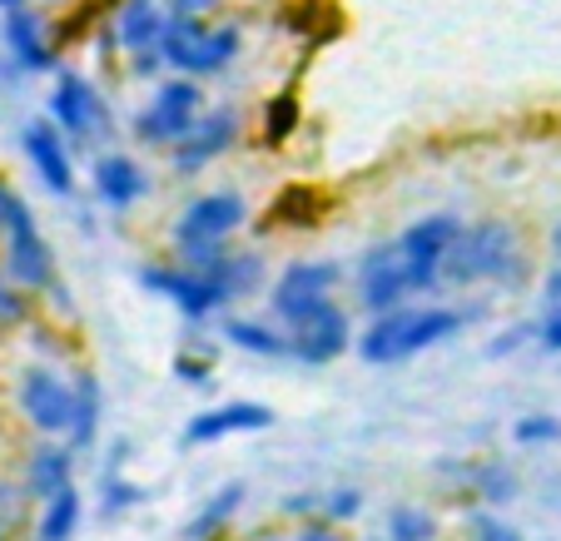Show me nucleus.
<instances>
[{
    "label": "nucleus",
    "instance_id": "obj_2",
    "mask_svg": "<svg viewBox=\"0 0 561 541\" xmlns=\"http://www.w3.org/2000/svg\"><path fill=\"white\" fill-rule=\"evenodd\" d=\"M527 254L507 219L462 223L453 254L443 258V288H477V284H522Z\"/></svg>",
    "mask_w": 561,
    "mask_h": 541
},
{
    "label": "nucleus",
    "instance_id": "obj_37",
    "mask_svg": "<svg viewBox=\"0 0 561 541\" xmlns=\"http://www.w3.org/2000/svg\"><path fill=\"white\" fill-rule=\"evenodd\" d=\"M214 372V362L204 358V353H174V378L184 382V388H204Z\"/></svg>",
    "mask_w": 561,
    "mask_h": 541
},
{
    "label": "nucleus",
    "instance_id": "obj_29",
    "mask_svg": "<svg viewBox=\"0 0 561 541\" xmlns=\"http://www.w3.org/2000/svg\"><path fill=\"white\" fill-rule=\"evenodd\" d=\"M437 517L427 507H392L388 511V541H433Z\"/></svg>",
    "mask_w": 561,
    "mask_h": 541
},
{
    "label": "nucleus",
    "instance_id": "obj_8",
    "mask_svg": "<svg viewBox=\"0 0 561 541\" xmlns=\"http://www.w3.org/2000/svg\"><path fill=\"white\" fill-rule=\"evenodd\" d=\"M239 135H244V115H239V105H209L199 119H194L190 135H184L180 145H170V174L174 180H194V174H204L209 164H219L224 154L239 145Z\"/></svg>",
    "mask_w": 561,
    "mask_h": 541
},
{
    "label": "nucleus",
    "instance_id": "obj_16",
    "mask_svg": "<svg viewBox=\"0 0 561 541\" xmlns=\"http://www.w3.org/2000/svg\"><path fill=\"white\" fill-rule=\"evenodd\" d=\"M274 427V407L268 403H219V407H204L184 423V447H209V442H224V437H244V433H264Z\"/></svg>",
    "mask_w": 561,
    "mask_h": 541
},
{
    "label": "nucleus",
    "instance_id": "obj_45",
    "mask_svg": "<svg viewBox=\"0 0 561 541\" xmlns=\"http://www.w3.org/2000/svg\"><path fill=\"white\" fill-rule=\"evenodd\" d=\"M541 293H547V303H551V308L561 303V264H551V274L541 278Z\"/></svg>",
    "mask_w": 561,
    "mask_h": 541
},
{
    "label": "nucleus",
    "instance_id": "obj_21",
    "mask_svg": "<svg viewBox=\"0 0 561 541\" xmlns=\"http://www.w3.org/2000/svg\"><path fill=\"white\" fill-rule=\"evenodd\" d=\"M100 417H105V388H100L95 368H80L75 372V413H70L65 442H70L75 452H90L100 437Z\"/></svg>",
    "mask_w": 561,
    "mask_h": 541
},
{
    "label": "nucleus",
    "instance_id": "obj_5",
    "mask_svg": "<svg viewBox=\"0 0 561 541\" xmlns=\"http://www.w3.org/2000/svg\"><path fill=\"white\" fill-rule=\"evenodd\" d=\"M50 119L65 129V139L80 149L105 145L115 115H110V100L100 95V85L80 70H55V90H50Z\"/></svg>",
    "mask_w": 561,
    "mask_h": 541
},
{
    "label": "nucleus",
    "instance_id": "obj_10",
    "mask_svg": "<svg viewBox=\"0 0 561 541\" xmlns=\"http://www.w3.org/2000/svg\"><path fill=\"white\" fill-rule=\"evenodd\" d=\"M249 223V199L233 189H214V194H199L180 209L174 219V249H194V244H229L239 229Z\"/></svg>",
    "mask_w": 561,
    "mask_h": 541
},
{
    "label": "nucleus",
    "instance_id": "obj_28",
    "mask_svg": "<svg viewBox=\"0 0 561 541\" xmlns=\"http://www.w3.org/2000/svg\"><path fill=\"white\" fill-rule=\"evenodd\" d=\"M35 303H41V293L21 288L11 274H5V268H0V333L25 329V323L35 319Z\"/></svg>",
    "mask_w": 561,
    "mask_h": 541
},
{
    "label": "nucleus",
    "instance_id": "obj_25",
    "mask_svg": "<svg viewBox=\"0 0 561 541\" xmlns=\"http://www.w3.org/2000/svg\"><path fill=\"white\" fill-rule=\"evenodd\" d=\"M224 338L239 353H254V358H294L288 348V329L284 323H264V319H229L224 323Z\"/></svg>",
    "mask_w": 561,
    "mask_h": 541
},
{
    "label": "nucleus",
    "instance_id": "obj_39",
    "mask_svg": "<svg viewBox=\"0 0 561 541\" xmlns=\"http://www.w3.org/2000/svg\"><path fill=\"white\" fill-rule=\"evenodd\" d=\"M472 541H522V537L507 527V521L488 517V511H477V517H472Z\"/></svg>",
    "mask_w": 561,
    "mask_h": 541
},
{
    "label": "nucleus",
    "instance_id": "obj_49",
    "mask_svg": "<svg viewBox=\"0 0 561 541\" xmlns=\"http://www.w3.org/2000/svg\"><path fill=\"white\" fill-rule=\"evenodd\" d=\"M382 541H388V537H382Z\"/></svg>",
    "mask_w": 561,
    "mask_h": 541
},
{
    "label": "nucleus",
    "instance_id": "obj_20",
    "mask_svg": "<svg viewBox=\"0 0 561 541\" xmlns=\"http://www.w3.org/2000/svg\"><path fill=\"white\" fill-rule=\"evenodd\" d=\"M21 482L35 497V507H41L45 497H55L60 487L75 482V447L65 442V437H41V442L31 447V457H25Z\"/></svg>",
    "mask_w": 561,
    "mask_h": 541
},
{
    "label": "nucleus",
    "instance_id": "obj_47",
    "mask_svg": "<svg viewBox=\"0 0 561 541\" xmlns=\"http://www.w3.org/2000/svg\"><path fill=\"white\" fill-rule=\"evenodd\" d=\"M15 5H31V0H0V15H5V11H15Z\"/></svg>",
    "mask_w": 561,
    "mask_h": 541
},
{
    "label": "nucleus",
    "instance_id": "obj_15",
    "mask_svg": "<svg viewBox=\"0 0 561 541\" xmlns=\"http://www.w3.org/2000/svg\"><path fill=\"white\" fill-rule=\"evenodd\" d=\"M21 149L25 160H31L35 180L55 194V199H70L75 194V154H70V139L55 119H31L21 129Z\"/></svg>",
    "mask_w": 561,
    "mask_h": 541
},
{
    "label": "nucleus",
    "instance_id": "obj_1",
    "mask_svg": "<svg viewBox=\"0 0 561 541\" xmlns=\"http://www.w3.org/2000/svg\"><path fill=\"white\" fill-rule=\"evenodd\" d=\"M457 329H462V313L447 303H433V308L403 303V308H388V313H368V323L358 333V358L368 368H398V362L453 338Z\"/></svg>",
    "mask_w": 561,
    "mask_h": 541
},
{
    "label": "nucleus",
    "instance_id": "obj_12",
    "mask_svg": "<svg viewBox=\"0 0 561 541\" xmlns=\"http://www.w3.org/2000/svg\"><path fill=\"white\" fill-rule=\"evenodd\" d=\"M0 45L21 74L60 70V35H55L50 15H41L35 5H15V11L0 15Z\"/></svg>",
    "mask_w": 561,
    "mask_h": 541
},
{
    "label": "nucleus",
    "instance_id": "obj_48",
    "mask_svg": "<svg viewBox=\"0 0 561 541\" xmlns=\"http://www.w3.org/2000/svg\"><path fill=\"white\" fill-rule=\"evenodd\" d=\"M41 5H70V0H41Z\"/></svg>",
    "mask_w": 561,
    "mask_h": 541
},
{
    "label": "nucleus",
    "instance_id": "obj_36",
    "mask_svg": "<svg viewBox=\"0 0 561 541\" xmlns=\"http://www.w3.org/2000/svg\"><path fill=\"white\" fill-rule=\"evenodd\" d=\"M358 511H363V492L358 487H329L323 492V517L329 521H339L343 527V521H353Z\"/></svg>",
    "mask_w": 561,
    "mask_h": 541
},
{
    "label": "nucleus",
    "instance_id": "obj_11",
    "mask_svg": "<svg viewBox=\"0 0 561 541\" xmlns=\"http://www.w3.org/2000/svg\"><path fill=\"white\" fill-rule=\"evenodd\" d=\"M139 284H145L149 293L170 298V303L180 308V313H184L190 323L214 319V313H219V308L229 303V293L219 288V278L199 274V268L180 264V258H170V264H145V268H139Z\"/></svg>",
    "mask_w": 561,
    "mask_h": 541
},
{
    "label": "nucleus",
    "instance_id": "obj_26",
    "mask_svg": "<svg viewBox=\"0 0 561 541\" xmlns=\"http://www.w3.org/2000/svg\"><path fill=\"white\" fill-rule=\"evenodd\" d=\"M298 119H304V105H298L294 90H278V95H268L264 119H259V139H264V149L288 145V139L298 135Z\"/></svg>",
    "mask_w": 561,
    "mask_h": 541
},
{
    "label": "nucleus",
    "instance_id": "obj_34",
    "mask_svg": "<svg viewBox=\"0 0 561 541\" xmlns=\"http://www.w3.org/2000/svg\"><path fill=\"white\" fill-rule=\"evenodd\" d=\"M264 541H348V537L339 531V521H329V517H308V521H298V527L274 531V537H264Z\"/></svg>",
    "mask_w": 561,
    "mask_h": 541
},
{
    "label": "nucleus",
    "instance_id": "obj_35",
    "mask_svg": "<svg viewBox=\"0 0 561 541\" xmlns=\"http://www.w3.org/2000/svg\"><path fill=\"white\" fill-rule=\"evenodd\" d=\"M472 487H477V497L507 502L512 492H517V482H512L507 468H472Z\"/></svg>",
    "mask_w": 561,
    "mask_h": 541
},
{
    "label": "nucleus",
    "instance_id": "obj_46",
    "mask_svg": "<svg viewBox=\"0 0 561 541\" xmlns=\"http://www.w3.org/2000/svg\"><path fill=\"white\" fill-rule=\"evenodd\" d=\"M547 249H551V258L561 264V214H557V223H551V234H547Z\"/></svg>",
    "mask_w": 561,
    "mask_h": 541
},
{
    "label": "nucleus",
    "instance_id": "obj_32",
    "mask_svg": "<svg viewBox=\"0 0 561 541\" xmlns=\"http://www.w3.org/2000/svg\"><path fill=\"white\" fill-rule=\"evenodd\" d=\"M139 502H145V487L129 477H115L110 472L105 477V497H100V507H105V517H125V511H135Z\"/></svg>",
    "mask_w": 561,
    "mask_h": 541
},
{
    "label": "nucleus",
    "instance_id": "obj_33",
    "mask_svg": "<svg viewBox=\"0 0 561 541\" xmlns=\"http://www.w3.org/2000/svg\"><path fill=\"white\" fill-rule=\"evenodd\" d=\"M25 223H35L31 204L21 199V189H15L11 180H0V239L15 234V229H25Z\"/></svg>",
    "mask_w": 561,
    "mask_h": 541
},
{
    "label": "nucleus",
    "instance_id": "obj_44",
    "mask_svg": "<svg viewBox=\"0 0 561 541\" xmlns=\"http://www.w3.org/2000/svg\"><path fill=\"white\" fill-rule=\"evenodd\" d=\"M41 303H50L55 313H60V319H70V288H65L60 278H55V284H50V288H45V293H41Z\"/></svg>",
    "mask_w": 561,
    "mask_h": 541
},
{
    "label": "nucleus",
    "instance_id": "obj_19",
    "mask_svg": "<svg viewBox=\"0 0 561 541\" xmlns=\"http://www.w3.org/2000/svg\"><path fill=\"white\" fill-rule=\"evenodd\" d=\"M105 25H110V35H115V50L139 55V50H154V45L164 41L170 11H164V0H115Z\"/></svg>",
    "mask_w": 561,
    "mask_h": 541
},
{
    "label": "nucleus",
    "instance_id": "obj_27",
    "mask_svg": "<svg viewBox=\"0 0 561 541\" xmlns=\"http://www.w3.org/2000/svg\"><path fill=\"white\" fill-rule=\"evenodd\" d=\"M31 507H35V497L25 492V482L0 477V541H25L31 537Z\"/></svg>",
    "mask_w": 561,
    "mask_h": 541
},
{
    "label": "nucleus",
    "instance_id": "obj_40",
    "mask_svg": "<svg viewBox=\"0 0 561 541\" xmlns=\"http://www.w3.org/2000/svg\"><path fill=\"white\" fill-rule=\"evenodd\" d=\"M224 0H164L170 21H199V15H214Z\"/></svg>",
    "mask_w": 561,
    "mask_h": 541
},
{
    "label": "nucleus",
    "instance_id": "obj_31",
    "mask_svg": "<svg viewBox=\"0 0 561 541\" xmlns=\"http://www.w3.org/2000/svg\"><path fill=\"white\" fill-rule=\"evenodd\" d=\"M274 223H298V229H308V223H318V199L308 189H284L274 199Z\"/></svg>",
    "mask_w": 561,
    "mask_h": 541
},
{
    "label": "nucleus",
    "instance_id": "obj_6",
    "mask_svg": "<svg viewBox=\"0 0 561 541\" xmlns=\"http://www.w3.org/2000/svg\"><path fill=\"white\" fill-rule=\"evenodd\" d=\"M15 407L41 437H65L75 413V378H65L55 362H31L15 382Z\"/></svg>",
    "mask_w": 561,
    "mask_h": 541
},
{
    "label": "nucleus",
    "instance_id": "obj_18",
    "mask_svg": "<svg viewBox=\"0 0 561 541\" xmlns=\"http://www.w3.org/2000/svg\"><path fill=\"white\" fill-rule=\"evenodd\" d=\"M0 268H5L21 288H31V293H45V288L60 278L55 274L50 244H45V234H41V223H25V229L0 239Z\"/></svg>",
    "mask_w": 561,
    "mask_h": 541
},
{
    "label": "nucleus",
    "instance_id": "obj_22",
    "mask_svg": "<svg viewBox=\"0 0 561 541\" xmlns=\"http://www.w3.org/2000/svg\"><path fill=\"white\" fill-rule=\"evenodd\" d=\"M244 502H249L244 482H224V487L214 492V497L190 517V527H184V541H219V537H229V527H233V517L244 511Z\"/></svg>",
    "mask_w": 561,
    "mask_h": 541
},
{
    "label": "nucleus",
    "instance_id": "obj_9",
    "mask_svg": "<svg viewBox=\"0 0 561 541\" xmlns=\"http://www.w3.org/2000/svg\"><path fill=\"white\" fill-rule=\"evenodd\" d=\"M333 293H339V264H329V258H298V264H288L274 278L268 308H274V319L284 329H294V323H304L323 303H333Z\"/></svg>",
    "mask_w": 561,
    "mask_h": 541
},
{
    "label": "nucleus",
    "instance_id": "obj_41",
    "mask_svg": "<svg viewBox=\"0 0 561 541\" xmlns=\"http://www.w3.org/2000/svg\"><path fill=\"white\" fill-rule=\"evenodd\" d=\"M278 511H284V517H298V521L323 517V492H298V497H288Z\"/></svg>",
    "mask_w": 561,
    "mask_h": 541
},
{
    "label": "nucleus",
    "instance_id": "obj_4",
    "mask_svg": "<svg viewBox=\"0 0 561 541\" xmlns=\"http://www.w3.org/2000/svg\"><path fill=\"white\" fill-rule=\"evenodd\" d=\"M209 110V95H204V80H194V74H164V80H154V95H149V105L139 110L135 119H129V135L139 139V145L149 149H170L180 145L184 135L194 129V119Z\"/></svg>",
    "mask_w": 561,
    "mask_h": 541
},
{
    "label": "nucleus",
    "instance_id": "obj_30",
    "mask_svg": "<svg viewBox=\"0 0 561 541\" xmlns=\"http://www.w3.org/2000/svg\"><path fill=\"white\" fill-rule=\"evenodd\" d=\"M512 442L517 447H551L561 442V417L557 413H522L512 423Z\"/></svg>",
    "mask_w": 561,
    "mask_h": 541
},
{
    "label": "nucleus",
    "instance_id": "obj_17",
    "mask_svg": "<svg viewBox=\"0 0 561 541\" xmlns=\"http://www.w3.org/2000/svg\"><path fill=\"white\" fill-rule=\"evenodd\" d=\"M90 184H95V199L105 204L110 214H129L149 194L145 164H139L135 154H125V149H105V154L90 164Z\"/></svg>",
    "mask_w": 561,
    "mask_h": 541
},
{
    "label": "nucleus",
    "instance_id": "obj_42",
    "mask_svg": "<svg viewBox=\"0 0 561 541\" xmlns=\"http://www.w3.org/2000/svg\"><path fill=\"white\" fill-rule=\"evenodd\" d=\"M527 343H537V323H517V329H507L497 343H492V353H497V358H507V353L527 348Z\"/></svg>",
    "mask_w": 561,
    "mask_h": 541
},
{
    "label": "nucleus",
    "instance_id": "obj_7",
    "mask_svg": "<svg viewBox=\"0 0 561 541\" xmlns=\"http://www.w3.org/2000/svg\"><path fill=\"white\" fill-rule=\"evenodd\" d=\"M353 284H358V303L368 308V313L403 308V303H413V293H423V284H417L413 264L403 258L398 239H388V244H373L368 254L358 258V268H353Z\"/></svg>",
    "mask_w": 561,
    "mask_h": 541
},
{
    "label": "nucleus",
    "instance_id": "obj_13",
    "mask_svg": "<svg viewBox=\"0 0 561 541\" xmlns=\"http://www.w3.org/2000/svg\"><path fill=\"white\" fill-rule=\"evenodd\" d=\"M462 214L443 209V214H423L417 223H408L403 234H398V249H403V258L413 264L417 284H423V293H433V288H443V258L453 254L457 234H462Z\"/></svg>",
    "mask_w": 561,
    "mask_h": 541
},
{
    "label": "nucleus",
    "instance_id": "obj_14",
    "mask_svg": "<svg viewBox=\"0 0 561 541\" xmlns=\"http://www.w3.org/2000/svg\"><path fill=\"white\" fill-rule=\"evenodd\" d=\"M353 343H358L353 338V319H348V308H343L339 298L288 329V348H294V358L304 362V368H329V362H339Z\"/></svg>",
    "mask_w": 561,
    "mask_h": 541
},
{
    "label": "nucleus",
    "instance_id": "obj_3",
    "mask_svg": "<svg viewBox=\"0 0 561 541\" xmlns=\"http://www.w3.org/2000/svg\"><path fill=\"white\" fill-rule=\"evenodd\" d=\"M159 50H164V65H170L174 74L214 80V74H224L244 55V25L239 21L214 25L209 15H199V21H170Z\"/></svg>",
    "mask_w": 561,
    "mask_h": 541
},
{
    "label": "nucleus",
    "instance_id": "obj_23",
    "mask_svg": "<svg viewBox=\"0 0 561 541\" xmlns=\"http://www.w3.org/2000/svg\"><path fill=\"white\" fill-rule=\"evenodd\" d=\"M209 278H219V288L229 293V303H244L264 288L268 278V258L259 249H224V258L209 268Z\"/></svg>",
    "mask_w": 561,
    "mask_h": 541
},
{
    "label": "nucleus",
    "instance_id": "obj_38",
    "mask_svg": "<svg viewBox=\"0 0 561 541\" xmlns=\"http://www.w3.org/2000/svg\"><path fill=\"white\" fill-rule=\"evenodd\" d=\"M129 60V74H139V80H164V70H170V65H164V50H139V55H125Z\"/></svg>",
    "mask_w": 561,
    "mask_h": 541
},
{
    "label": "nucleus",
    "instance_id": "obj_43",
    "mask_svg": "<svg viewBox=\"0 0 561 541\" xmlns=\"http://www.w3.org/2000/svg\"><path fill=\"white\" fill-rule=\"evenodd\" d=\"M537 343H541V348H547V353H561V303L551 308L547 319L537 323Z\"/></svg>",
    "mask_w": 561,
    "mask_h": 541
},
{
    "label": "nucleus",
    "instance_id": "obj_24",
    "mask_svg": "<svg viewBox=\"0 0 561 541\" xmlns=\"http://www.w3.org/2000/svg\"><path fill=\"white\" fill-rule=\"evenodd\" d=\"M80 521H85V497H80V487H60L55 497L41 502V517H35V537L41 541H75V531H80Z\"/></svg>",
    "mask_w": 561,
    "mask_h": 541
}]
</instances>
